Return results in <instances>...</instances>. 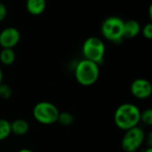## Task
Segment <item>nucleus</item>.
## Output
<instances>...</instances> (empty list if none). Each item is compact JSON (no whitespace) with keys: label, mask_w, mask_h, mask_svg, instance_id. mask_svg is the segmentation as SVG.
<instances>
[{"label":"nucleus","mask_w":152,"mask_h":152,"mask_svg":"<svg viewBox=\"0 0 152 152\" xmlns=\"http://www.w3.org/2000/svg\"><path fill=\"white\" fill-rule=\"evenodd\" d=\"M143 37L146 38V39H151L152 38V24L151 23H148L146 24L142 29H141Z\"/></svg>","instance_id":"nucleus-17"},{"label":"nucleus","mask_w":152,"mask_h":152,"mask_svg":"<svg viewBox=\"0 0 152 152\" xmlns=\"http://www.w3.org/2000/svg\"><path fill=\"white\" fill-rule=\"evenodd\" d=\"M17 152H34L33 151L29 150V149H20V151H18Z\"/></svg>","instance_id":"nucleus-21"},{"label":"nucleus","mask_w":152,"mask_h":152,"mask_svg":"<svg viewBox=\"0 0 152 152\" xmlns=\"http://www.w3.org/2000/svg\"><path fill=\"white\" fill-rule=\"evenodd\" d=\"M28 130H29V125L24 119L18 118L11 122V132L15 135L18 136L25 135L26 134H28Z\"/></svg>","instance_id":"nucleus-11"},{"label":"nucleus","mask_w":152,"mask_h":152,"mask_svg":"<svg viewBox=\"0 0 152 152\" xmlns=\"http://www.w3.org/2000/svg\"><path fill=\"white\" fill-rule=\"evenodd\" d=\"M140 122L143 123V125L147 126H152V110L151 108L146 109L143 111H141L140 116Z\"/></svg>","instance_id":"nucleus-15"},{"label":"nucleus","mask_w":152,"mask_h":152,"mask_svg":"<svg viewBox=\"0 0 152 152\" xmlns=\"http://www.w3.org/2000/svg\"><path fill=\"white\" fill-rule=\"evenodd\" d=\"M141 110L135 104L126 102L119 105L114 113V123L116 126L123 131L129 130L139 126Z\"/></svg>","instance_id":"nucleus-1"},{"label":"nucleus","mask_w":152,"mask_h":152,"mask_svg":"<svg viewBox=\"0 0 152 152\" xmlns=\"http://www.w3.org/2000/svg\"><path fill=\"white\" fill-rule=\"evenodd\" d=\"M132 95L138 100H146L152 94L151 83L145 78H136L130 86Z\"/></svg>","instance_id":"nucleus-7"},{"label":"nucleus","mask_w":152,"mask_h":152,"mask_svg":"<svg viewBox=\"0 0 152 152\" xmlns=\"http://www.w3.org/2000/svg\"><path fill=\"white\" fill-rule=\"evenodd\" d=\"M20 35L17 28L8 27L0 33V46L2 48H13L20 41Z\"/></svg>","instance_id":"nucleus-8"},{"label":"nucleus","mask_w":152,"mask_h":152,"mask_svg":"<svg viewBox=\"0 0 152 152\" xmlns=\"http://www.w3.org/2000/svg\"><path fill=\"white\" fill-rule=\"evenodd\" d=\"M6 15H7L6 6L4 4L0 3V21L4 20L6 18Z\"/></svg>","instance_id":"nucleus-18"},{"label":"nucleus","mask_w":152,"mask_h":152,"mask_svg":"<svg viewBox=\"0 0 152 152\" xmlns=\"http://www.w3.org/2000/svg\"><path fill=\"white\" fill-rule=\"evenodd\" d=\"M46 8L45 0H27L26 9L28 12L34 16L42 14Z\"/></svg>","instance_id":"nucleus-10"},{"label":"nucleus","mask_w":152,"mask_h":152,"mask_svg":"<svg viewBox=\"0 0 152 152\" xmlns=\"http://www.w3.org/2000/svg\"><path fill=\"white\" fill-rule=\"evenodd\" d=\"M145 132L139 126L125 131L121 147L125 152H136L145 142Z\"/></svg>","instance_id":"nucleus-6"},{"label":"nucleus","mask_w":152,"mask_h":152,"mask_svg":"<svg viewBox=\"0 0 152 152\" xmlns=\"http://www.w3.org/2000/svg\"><path fill=\"white\" fill-rule=\"evenodd\" d=\"M102 36L112 43H119L122 41L124 20L119 17L112 16L105 19L101 27Z\"/></svg>","instance_id":"nucleus-5"},{"label":"nucleus","mask_w":152,"mask_h":152,"mask_svg":"<svg viewBox=\"0 0 152 152\" xmlns=\"http://www.w3.org/2000/svg\"><path fill=\"white\" fill-rule=\"evenodd\" d=\"M141 25L135 20H128L124 21V30L123 37L124 38H134L138 36L141 32Z\"/></svg>","instance_id":"nucleus-9"},{"label":"nucleus","mask_w":152,"mask_h":152,"mask_svg":"<svg viewBox=\"0 0 152 152\" xmlns=\"http://www.w3.org/2000/svg\"><path fill=\"white\" fill-rule=\"evenodd\" d=\"M3 79H4V74H3V71L0 68V84L3 83Z\"/></svg>","instance_id":"nucleus-20"},{"label":"nucleus","mask_w":152,"mask_h":152,"mask_svg":"<svg viewBox=\"0 0 152 152\" xmlns=\"http://www.w3.org/2000/svg\"><path fill=\"white\" fill-rule=\"evenodd\" d=\"M12 95V90L11 86L7 84H0V99L1 100H9Z\"/></svg>","instance_id":"nucleus-16"},{"label":"nucleus","mask_w":152,"mask_h":152,"mask_svg":"<svg viewBox=\"0 0 152 152\" xmlns=\"http://www.w3.org/2000/svg\"><path fill=\"white\" fill-rule=\"evenodd\" d=\"M143 152H152V148L151 147H147Z\"/></svg>","instance_id":"nucleus-22"},{"label":"nucleus","mask_w":152,"mask_h":152,"mask_svg":"<svg viewBox=\"0 0 152 152\" xmlns=\"http://www.w3.org/2000/svg\"><path fill=\"white\" fill-rule=\"evenodd\" d=\"M57 122L62 126H69L74 122V116L68 111H62L59 113Z\"/></svg>","instance_id":"nucleus-14"},{"label":"nucleus","mask_w":152,"mask_h":152,"mask_svg":"<svg viewBox=\"0 0 152 152\" xmlns=\"http://www.w3.org/2000/svg\"><path fill=\"white\" fill-rule=\"evenodd\" d=\"M16 55L12 48H3L0 52V62L4 66L12 65L15 61Z\"/></svg>","instance_id":"nucleus-12"},{"label":"nucleus","mask_w":152,"mask_h":152,"mask_svg":"<svg viewBox=\"0 0 152 152\" xmlns=\"http://www.w3.org/2000/svg\"><path fill=\"white\" fill-rule=\"evenodd\" d=\"M74 75L79 85L83 86H91L94 85L99 78L100 68L97 63L83 59L77 63Z\"/></svg>","instance_id":"nucleus-2"},{"label":"nucleus","mask_w":152,"mask_h":152,"mask_svg":"<svg viewBox=\"0 0 152 152\" xmlns=\"http://www.w3.org/2000/svg\"><path fill=\"white\" fill-rule=\"evenodd\" d=\"M145 143L147 144V147H151L152 148V133H150L148 135H146Z\"/></svg>","instance_id":"nucleus-19"},{"label":"nucleus","mask_w":152,"mask_h":152,"mask_svg":"<svg viewBox=\"0 0 152 152\" xmlns=\"http://www.w3.org/2000/svg\"><path fill=\"white\" fill-rule=\"evenodd\" d=\"M82 53L84 59L94 61L100 65L104 59L105 45L102 40L96 37H90L83 44Z\"/></svg>","instance_id":"nucleus-4"},{"label":"nucleus","mask_w":152,"mask_h":152,"mask_svg":"<svg viewBox=\"0 0 152 152\" xmlns=\"http://www.w3.org/2000/svg\"><path fill=\"white\" fill-rule=\"evenodd\" d=\"M11 134V122L6 119L0 118V142L6 140Z\"/></svg>","instance_id":"nucleus-13"},{"label":"nucleus","mask_w":152,"mask_h":152,"mask_svg":"<svg viewBox=\"0 0 152 152\" xmlns=\"http://www.w3.org/2000/svg\"><path fill=\"white\" fill-rule=\"evenodd\" d=\"M60 110L58 108L49 102H37L32 110L33 117L37 122L41 125L50 126L57 123Z\"/></svg>","instance_id":"nucleus-3"}]
</instances>
